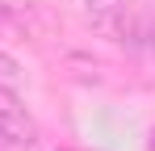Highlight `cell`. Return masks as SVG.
Returning a JSON list of instances; mask_svg holds the SVG:
<instances>
[{"mask_svg": "<svg viewBox=\"0 0 155 151\" xmlns=\"http://www.w3.org/2000/svg\"><path fill=\"white\" fill-rule=\"evenodd\" d=\"M38 143V122L29 113L17 92H4L0 88V147L8 151H29Z\"/></svg>", "mask_w": 155, "mask_h": 151, "instance_id": "obj_1", "label": "cell"}, {"mask_svg": "<svg viewBox=\"0 0 155 151\" xmlns=\"http://www.w3.org/2000/svg\"><path fill=\"white\" fill-rule=\"evenodd\" d=\"M80 13H84V21L92 25V29H101L109 38H117L122 34V25H126V0H80Z\"/></svg>", "mask_w": 155, "mask_h": 151, "instance_id": "obj_2", "label": "cell"}, {"mask_svg": "<svg viewBox=\"0 0 155 151\" xmlns=\"http://www.w3.org/2000/svg\"><path fill=\"white\" fill-rule=\"evenodd\" d=\"M21 84H25V67L8 50H0V88L4 92H21Z\"/></svg>", "mask_w": 155, "mask_h": 151, "instance_id": "obj_3", "label": "cell"}, {"mask_svg": "<svg viewBox=\"0 0 155 151\" xmlns=\"http://www.w3.org/2000/svg\"><path fill=\"white\" fill-rule=\"evenodd\" d=\"M151 8H155V0H151Z\"/></svg>", "mask_w": 155, "mask_h": 151, "instance_id": "obj_4", "label": "cell"}]
</instances>
